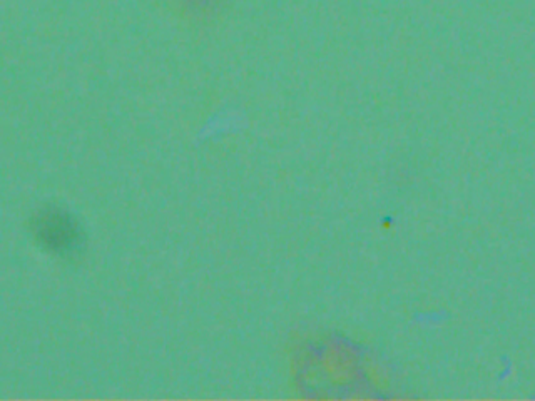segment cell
I'll list each match as a JSON object with an SVG mask.
<instances>
[{"instance_id": "1", "label": "cell", "mask_w": 535, "mask_h": 401, "mask_svg": "<svg viewBox=\"0 0 535 401\" xmlns=\"http://www.w3.org/2000/svg\"><path fill=\"white\" fill-rule=\"evenodd\" d=\"M36 234L47 249L66 253L79 243V231L71 218L59 211H46L36 221Z\"/></svg>"}]
</instances>
